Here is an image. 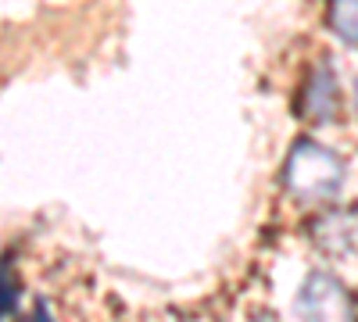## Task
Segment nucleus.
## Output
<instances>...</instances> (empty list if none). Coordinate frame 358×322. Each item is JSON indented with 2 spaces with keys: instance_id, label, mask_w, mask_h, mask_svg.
<instances>
[{
  "instance_id": "nucleus-1",
  "label": "nucleus",
  "mask_w": 358,
  "mask_h": 322,
  "mask_svg": "<svg viewBox=\"0 0 358 322\" xmlns=\"http://www.w3.org/2000/svg\"><path fill=\"white\" fill-rule=\"evenodd\" d=\"M348 186V158L322 143L319 136L305 133L294 136L280 165V190L290 204L305 212H319L326 204H337Z\"/></svg>"
},
{
  "instance_id": "nucleus-2",
  "label": "nucleus",
  "mask_w": 358,
  "mask_h": 322,
  "mask_svg": "<svg viewBox=\"0 0 358 322\" xmlns=\"http://www.w3.org/2000/svg\"><path fill=\"white\" fill-rule=\"evenodd\" d=\"M294 315L297 322H358V298L334 269H312L294 294Z\"/></svg>"
},
{
  "instance_id": "nucleus-3",
  "label": "nucleus",
  "mask_w": 358,
  "mask_h": 322,
  "mask_svg": "<svg viewBox=\"0 0 358 322\" xmlns=\"http://www.w3.org/2000/svg\"><path fill=\"white\" fill-rule=\"evenodd\" d=\"M344 108V90H341V75L334 57H315L305 68L301 82H297V101H294V115L312 129H326L330 122L341 119Z\"/></svg>"
},
{
  "instance_id": "nucleus-4",
  "label": "nucleus",
  "mask_w": 358,
  "mask_h": 322,
  "mask_svg": "<svg viewBox=\"0 0 358 322\" xmlns=\"http://www.w3.org/2000/svg\"><path fill=\"white\" fill-rule=\"evenodd\" d=\"M308 240L319 254L326 258H358V204L351 208H337V204H326L308 219Z\"/></svg>"
},
{
  "instance_id": "nucleus-5",
  "label": "nucleus",
  "mask_w": 358,
  "mask_h": 322,
  "mask_svg": "<svg viewBox=\"0 0 358 322\" xmlns=\"http://www.w3.org/2000/svg\"><path fill=\"white\" fill-rule=\"evenodd\" d=\"M322 22L337 43L358 50V0H326Z\"/></svg>"
},
{
  "instance_id": "nucleus-6",
  "label": "nucleus",
  "mask_w": 358,
  "mask_h": 322,
  "mask_svg": "<svg viewBox=\"0 0 358 322\" xmlns=\"http://www.w3.org/2000/svg\"><path fill=\"white\" fill-rule=\"evenodd\" d=\"M18 308V279L8 261H0V319Z\"/></svg>"
},
{
  "instance_id": "nucleus-7",
  "label": "nucleus",
  "mask_w": 358,
  "mask_h": 322,
  "mask_svg": "<svg viewBox=\"0 0 358 322\" xmlns=\"http://www.w3.org/2000/svg\"><path fill=\"white\" fill-rule=\"evenodd\" d=\"M25 322H54V315H50V305L40 298V301L33 305V315H29Z\"/></svg>"
},
{
  "instance_id": "nucleus-8",
  "label": "nucleus",
  "mask_w": 358,
  "mask_h": 322,
  "mask_svg": "<svg viewBox=\"0 0 358 322\" xmlns=\"http://www.w3.org/2000/svg\"><path fill=\"white\" fill-rule=\"evenodd\" d=\"M351 108L358 111V75H355V90H351Z\"/></svg>"
}]
</instances>
